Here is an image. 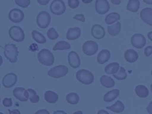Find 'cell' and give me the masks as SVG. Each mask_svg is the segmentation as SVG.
Returning <instances> with one entry per match:
<instances>
[{
	"label": "cell",
	"mask_w": 152,
	"mask_h": 114,
	"mask_svg": "<svg viewBox=\"0 0 152 114\" xmlns=\"http://www.w3.org/2000/svg\"><path fill=\"white\" fill-rule=\"evenodd\" d=\"M53 114H67V113H66L65 111L64 110H55L53 112Z\"/></svg>",
	"instance_id": "cell-44"
},
{
	"label": "cell",
	"mask_w": 152,
	"mask_h": 114,
	"mask_svg": "<svg viewBox=\"0 0 152 114\" xmlns=\"http://www.w3.org/2000/svg\"><path fill=\"white\" fill-rule=\"evenodd\" d=\"M120 20V15L117 12H110L105 17V23L107 24H112Z\"/></svg>",
	"instance_id": "cell-28"
},
{
	"label": "cell",
	"mask_w": 152,
	"mask_h": 114,
	"mask_svg": "<svg viewBox=\"0 0 152 114\" xmlns=\"http://www.w3.org/2000/svg\"><path fill=\"white\" fill-rule=\"evenodd\" d=\"M142 1L148 5L152 4V0H142Z\"/></svg>",
	"instance_id": "cell-48"
},
{
	"label": "cell",
	"mask_w": 152,
	"mask_h": 114,
	"mask_svg": "<svg viewBox=\"0 0 152 114\" xmlns=\"http://www.w3.org/2000/svg\"><path fill=\"white\" fill-rule=\"evenodd\" d=\"M106 109L110 110L114 113H121L125 109L124 104L120 100H117L114 104L111 106H106Z\"/></svg>",
	"instance_id": "cell-22"
},
{
	"label": "cell",
	"mask_w": 152,
	"mask_h": 114,
	"mask_svg": "<svg viewBox=\"0 0 152 114\" xmlns=\"http://www.w3.org/2000/svg\"><path fill=\"white\" fill-rule=\"evenodd\" d=\"M119 69V64L117 62H112L107 65L104 68V71L107 74H115Z\"/></svg>",
	"instance_id": "cell-26"
},
{
	"label": "cell",
	"mask_w": 152,
	"mask_h": 114,
	"mask_svg": "<svg viewBox=\"0 0 152 114\" xmlns=\"http://www.w3.org/2000/svg\"><path fill=\"white\" fill-rule=\"evenodd\" d=\"M108 33L112 36L118 35L121 30V24L120 22H116L115 24L109 26L107 28Z\"/></svg>",
	"instance_id": "cell-25"
},
{
	"label": "cell",
	"mask_w": 152,
	"mask_h": 114,
	"mask_svg": "<svg viewBox=\"0 0 152 114\" xmlns=\"http://www.w3.org/2000/svg\"><path fill=\"white\" fill-rule=\"evenodd\" d=\"M73 18L74 19H75L77 20H78V21H80L81 22H84L85 21V17L83 14H76Z\"/></svg>",
	"instance_id": "cell-39"
},
{
	"label": "cell",
	"mask_w": 152,
	"mask_h": 114,
	"mask_svg": "<svg viewBox=\"0 0 152 114\" xmlns=\"http://www.w3.org/2000/svg\"><path fill=\"white\" fill-rule=\"evenodd\" d=\"M68 72V68L64 65H60L52 68L48 72V75L55 78H59L65 76Z\"/></svg>",
	"instance_id": "cell-5"
},
{
	"label": "cell",
	"mask_w": 152,
	"mask_h": 114,
	"mask_svg": "<svg viewBox=\"0 0 152 114\" xmlns=\"http://www.w3.org/2000/svg\"><path fill=\"white\" fill-rule=\"evenodd\" d=\"M0 114H4L2 112H0Z\"/></svg>",
	"instance_id": "cell-52"
},
{
	"label": "cell",
	"mask_w": 152,
	"mask_h": 114,
	"mask_svg": "<svg viewBox=\"0 0 152 114\" xmlns=\"http://www.w3.org/2000/svg\"><path fill=\"white\" fill-rule=\"evenodd\" d=\"M0 102H1V97H0Z\"/></svg>",
	"instance_id": "cell-55"
},
{
	"label": "cell",
	"mask_w": 152,
	"mask_h": 114,
	"mask_svg": "<svg viewBox=\"0 0 152 114\" xmlns=\"http://www.w3.org/2000/svg\"><path fill=\"white\" fill-rule=\"evenodd\" d=\"M44 98L46 102H47L49 103H55L58 99H59V96L58 94L51 90H48L46 91L45 94H44Z\"/></svg>",
	"instance_id": "cell-20"
},
{
	"label": "cell",
	"mask_w": 152,
	"mask_h": 114,
	"mask_svg": "<svg viewBox=\"0 0 152 114\" xmlns=\"http://www.w3.org/2000/svg\"><path fill=\"white\" fill-rule=\"evenodd\" d=\"M10 38L17 42H23L25 37V34L23 29L17 26L11 27L8 31Z\"/></svg>",
	"instance_id": "cell-4"
},
{
	"label": "cell",
	"mask_w": 152,
	"mask_h": 114,
	"mask_svg": "<svg viewBox=\"0 0 152 114\" xmlns=\"http://www.w3.org/2000/svg\"><path fill=\"white\" fill-rule=\"evenodd\" d=\"M4 55L5 58L11 63H15L17 61L18 55V48L15 45L11 43L5 45L4 48Z\"/></svg>",
	"instance_id": "cell-2"
},
{
	"label": "cell",
	"mask_w": 152,
	"mask_h": 114,
	"mask_svg": "<svg viewBox=\"0 0 152 114\" xmlns=\"http://www.w3.org/2000/svg\"><path fill=\"white\" fill-rule=\"evenodd\" d=\"M151 91H152V84H151Z\"/></svg>",
	"instance_id": "cell-53"
},
{
	"label": "cell",
	"mask_w": 152,
	"mask_h": 114,
	"mask_svg": "<svg viewBox=\"0 0 152 114\" xmlns=\"http://www.w3.org/2000/svg\"><path fill=\"white\" fill-rule=\"evenodd\" d=\"M100 84L106 88H112L115 86V81L109 76L102 75L100 78Z\"/></svg>",
	"instance_id": "cell-24"
},
{
	"label": "cell",
	"mask_w": 152,
	"mask_h": 114,
	"mask_svg": "<svg viewBox=\"0 0 152 114\" xmlns=\"http://www.w3.org/2000/svg\"><path fill=\"white\" fill-rule=\"evenodd\" d=\"M76 78L85 85L91 84L94 81L93 74L87 69H81L76 72Z\"/></svg>",
	"instance_id": "cell-3"
},
{
	"label": "cell",
	"mask_w": 152,
	"mask_h": 114,
	"mask_svg": "<svg viewBox=\"0 0 152 114\" xmlns=\"http://www.w3.org/2000/svg\"><path fill=\"white\" fill-rule=\"evenodd\" d=\"M124 58L127 62L129 63H133L138 59V54L134 49H128L125 52Z\"/></svg>",
	"instance_id": "cell-19"
},
{
	"label": "cell",
	"mask_w": 152,
	"mask_h": 114,
	"mask_svg": "<svg viewBox=\"0 0 152 114\" xmlns=\"http://www.w3.org/2000/svg\"><path fill=\"white\" fill-rule=\"evenodd\" d=\"M131 43L134 47L137 49H141L145 46L146 39L143 34L135 33L131 37Z\"/></svg>",
	"instance_id": "cell-9"
},
{
	"label": "cell",
	"mask_w": 152,
	"mask_h": 114,
	"mask_svg": "<svg viewBox=\"0 0 152 114\" xmlns=\"http://www.w3.org/2000/svg\"><path fill=\"white\" fill-rule=\"evenodd\" d=\"M81 36V29L79 27L69 28L66 34V38L68 40H73L79 38Z\"/></svg>",
	"instance_id": "cell-17"
},
{
	"label": "cell",
	"mask_w": 152,
	"mask_h": 114,
	"mask_svg": "<svg viewBox=\"0 0 152 114\" xmlns=\"http://www.w3.org/2000/svg\"><path fill=\"white\" fill-rule=\"evenodd\" d=\"M8 112H9V114H21L20 110L17 109H13L12 110H8Z\"/></svg>",
	"instance_id": "cell-43"
},
{
	"label": "cell",
	"mask_w": 152,
	"mask_h": 114,
	"mask_svg": "<svg viewBox=\"0 0 152 114\" xmlns=\"http://www.w3.org/2000/svg\"><path fill=\"white\" fill-rule=\"evenodd\" d=\"M152 54V46H148L144 49V55L145 56H150Z\"/></svg>",
	"instance_id": "cell-38"
},
{
	"label": "cell",
	"mask_w": 152,
	"mask_h": 114,
	"mask_svg": "<svg viewBox=\"0 0 152 114\" xmlns=\"http://www.w3.org/2000/svg\"><path fill=\"white\" fill-rule=\"evenodd\" d=\"M146 110H147V112L148 113V114H152V101L147 106Z\"/></svg>",
	"instance_id": "cell-41"
},
{
	"label": "cell",
	"mask_w": 152,
	"mask_h": 114,
	"mask_svg": "<svg viewBox=\"0 0 152 114\" xmlns=\"http://www.w3.org/2000/svg\"><path fill=\"white\" fill-rule=\"evenodd\" d=\"M136 94L141 98H146L149 94L148 88L144 85H138L135 88Z\"/></svg>",
	"instance_id": "cell-23"
},
{
	"label": "cell",
	"mask_w": 152,
	"mask_h": 114,
	"mask_svg": "<svg viewBox=\"0 0 152 114\" xmlns=\"http://www.w3.org/2000/svg\"><path fill=\"white\" fill-rule=\"evenodd\" d=\"M82 50L84 53L86 55L92 56L97 52L98 50V45L94 41L87 40L83 45Z\"/></svg>",
	"instance_id": "cell-8"
},
{
	"label": "cell",
	"mask_w": 152,
	"mask_h": 114,
	"mask_svg": "<svg viewBox=\"0 0 152 114\" xmlns=\"http://www.w3.org/2000/svg\"><path fill=\"white\" fill-rule=\"evenodd\" d=\"M0 88H1V84H0Z\"/></svg>",
	"instance_id": "cell-56"
},
{
	"label": "cell",
	"mask_w": 152,
	"mask_h": 114,
	"mask_svg": "<svg viewBox=\"0 0 152 114\" xmlns=\"http://www.w3.org/2000/svg\"><path fill=\"white\" fill-rule=\"evenodd\" d=\"M68 61L69 65L73 68H77L81 64L80 58L75 51H71L68 55Z\"/></svg>",
	"instance_id": "cell-16"
},
{
	"label": "cell",
	"mask_w": 152,
	"mask_h": 114,
	"mask_svg": "<svg viewBox=\"0 0 152 114\" xmlns=\"http://www.w3.org/2000/svg\"><path fill=\"white\" fill-rule=\"evenodd\" d=\"M110 5L107 0H96L95 9L96 12L101 15L106 14L109 10Z\"/></svg>",
	"instance_id": "cell-12"
},
{
	"label": "cell",
	"mask_w": 152,
	"mask_h": 114,
	"mask_svg": "<svg viewBox=\"0 0 152 114\" xmlns=\"http://www.w3.org/2000/svg\"><path fill=\"white\" fill-rule=\"evenodd\" d=\"M27 90L28 93V95H29L28 99H29L30 102L32 103H37L39 101L40 97H39V95L37 94L36 91L34 90L33 89L30 88H28Z\"/></svg>",
	"instance_id": "cell-32"
},
{
	"label": "cell",
	"mask_w": 152,
	"mask_h": 114,
	"mask_svg": "<svg viewBox=\"0 0 152 114\" xmlns=\"http://www.w3.org/2000/svg\"><path fill=\"white\" fill-rule=\"evenodd\" d=\"M3 62V59H2V57L1 56V55H0V66L2 64Z\"/></svg>",
	"instance_id": "cell-51"
},
{
	"label": "cell",
	"mask_w": 152,
	"mask_h": 114,
	"mask_svg": "<svg viewBox=\"0 0 152 114\" xmlns=\"http://www.w3.org/2000/svg\"><path fill=\"white\" fill-rule=\"evenodd\" d=\"M31 36L33 39L38 43L43 44L46 42L45 37L41 33L36 30H33L31 31Z\"/></svg>",
	"instance_id": "cell-30"
},
{
	"label": "cell",
	"mask_w": 152,
	"mask_h": 114,
	"mask_svg": "<svg viewBox=\"0 0 152 114\" xmlns=\"http://www.w3.org/2000/svg\"><path fill=\"white\" fill-rule=\"evenodd\" d=\"M112 3L114 5H118L119 4H120L121 3V1L122 0H110Z\"/></svg>",
	"instance_id": "cell-45"
},
{
	"label": "cell",
	"mask_w": 152,
	"mask_h": 114,
	"mask_svg": "<svg viewBox=\"0 0 152 114\" xmlns=\"http://www.w3.org/2000/svg\"><path fill=\"white\" fill-rule=\"evenodd\" d=\"M37 1L41 5H46L49 3L50 0H37Z\"/></svg>",
	"instance_id": "cell-42"
},
{
	"label": "cell",
	"mask_w": 152,
	"mask_h": 114,
	"mask_svg": "<svg viewBox=\"0 0 152 114\" xmlns=\"http://www.w3.org/2000/svg\"><path fill=\"white\" fill-rule=\"evenodd\" d=\"M50 15L46 11H40L36 17L37 24L41 28H45L48 27L50 24Z\"/></svg>",
	"instance_id": "cell-6"
},
{
	"label": "cell",
	"mask_w": 152,
	"mask_h": 114,
	"mask_svg": "<svg viewBox=\"0 0 152 114\" xmlns=\"http://www.w3.org/2000/svg\"><path fill=\"white\" fill-rule=\"evenodd\" d=\"M79 0H68V5L72 9L77 8L79 6Z\"/></svg>",
	"instance_id": "cell-36"
},
{
	"label": "cell",
	"mask_w": 152,
	"mask_h": 114,
	"mask_svg": "<svg viewBox=\"0 0 152 114\" xmlns=\"http://www.w3.org/2000/svg\"><path fill=\"white\" fill-rule=\"evenodd\" d=\"M113 76L118 80H124L126 78L127 74L125 69L122 66H119V70L116 74H113Z\"/></svg>",
	"instance_id": "cell-33"
},
{
	"label": "cell",
	"mask_w": 152,
	"mask_h": 114,
	"mask_svg": "<svg viewBox=\"0 0 152 114\" xmlns=\"http://www.w3.org/2000/svg\"><path fill=\"white\" fill-rule=\"evenodd\" d=\"M110 57V52L107 49L102 50L97 55V61L100 64H104L109 61Z\"/></svg>",
	"instance_id": "cell-18"
},
{
	"label": "cell",
	"mask_w": 152,
	"mask_h": 114,
	"mask_svg": "<svg viewBox=\"0 0 152 114\" xmlns=\"http://www.w3.org/2000/svg\"><path fill=\"white\" fill-rule=\"evenodd\" d=\"M13 96L15 99L21 102H27L28 99V93L27 90L23 87H15L12 91Z\"/></svg>",
	"instance_id": "cell-11"
},
{
	"label": "cell",
	"mask_w": 152,
	"mask_h": 114,
	"mask_svg": "<svg viewBox=\"0 0 152 114\" xmlns=\"http://www.w3.org/2000/svg\"><path fill=\"white\" fill-rule=\"evenodd\" d=\"M147 37L149 39V40L152 42V31H150L147 33Z\"/></svg>",
	"instance_id": "cell-47"
},
{
	"label": "cell",
	"mask_w": 152,
	"mask_h": 114,
	"mask_svg": "<svg viewBox=\"0 0 152 114\" xmlns=\"http://www.w3.org/2000/svg\"><path fill=\"white\" fill-rule=\"evenodd\" d=\"M24 18L23 11L18 8H14L10 11L8 13V18L13 23H20Z\"/></svg>",
	"instance_id": "cell-10"
},
{
	"label": "cell",
	"mask_w": 152,
	"mask_h": 114,
	"mask_svg": "<svg viewBox=\"0 0 152 114\" xmlns=\"http://www.w3.org/2000/svg\"><path fill=\"white\" fill-rule=\"evenodd\" d=\"M70 48H71V45L68 42L66 41L61 40L55 43V45L53 48V50H68V49H69Z\"/></svg>",
	"instance_id": "cell-29"
},
{
	"label": "cell",
	"mask_w": 152,
	"mask_h": 114,
	"mask_svg": "<svg viewBox=\"0 0 152 114\" xmlns=\"http://www.w3.org/2000/svg\"><path fill=\"white\" fill-rule=\"evenodd\" d=\"M34 114H50V113L48 110L42 109H40V110H38L37 111H36Z\"/></svg>",
	"instance_id": "cell-40"
},
{
	"label": "cell",
	"mask_w": 152,
	"mask_h": 114,
	"mask_svg": "<svg viewBox=\"0 0 152 114\" xmlns=\"http://www.w3.org/2000/svg\"><path fill=\"white\" fill-rule=\"evenodd\" d=\"M37 58L40 64L45 66H51L54 63L53 53L47 49H43L37 54Z\"/></svg>",
	"instance_id": "cell-1"
},
{
	"label": "cell",
	"mask_w": 152,
	"mask_h": 114,
	"mask_svg": "<svg viewBox=\"0 0 152 114\" xmlns=\"http://www.w3.org/2000/svg\"><path fill=\"white\" fill-rule=\"evenodd\" d=\"M73 114H83V112L81 110H78V111L75 112L74 113H73Z\"/></svg>",
	"instance_id": "cell-50"
},
{
	"label": "cell",
	"mask_w": 152,
	"mask_h": 114,
	"mask_svg": "<svg viewBox=\"0 0 152 114\" xmlns=\"http://www.w3.org/2000/svg\"><path fill=\"white\" fill-rule=\"evenodd\" d=\"M50 10L53 14L61 15L65 12L66 6L62 0H53L50 5Z\"/></svg>",
	"instance_id": "cell-7"
},
{
	"label": "cell",
	"mask_w": 152,
	"mask_h": 114,
	"mask_svg": "<svg viewBox=\"0 0 152 114\" xmlns=\"http://www.w3.org/2000/svg\"><path fill=\"white\" fill-rule=\"evenodd\" d=\"M47 36L48 37L50 40H55L59 37V34L55 29L53 27L50 28L47 31Z\"/></svg>",
	"instance_id": "cell-34"
},
{
	"label": "cell",
	"mask_w": 152,
	"mask_h": 114,
	"mask_svg": "<svg viewBox=\"0 0 152 114\" xmlns=\"http://www.w3.org/2000/svg\"><path fill=\"white\" fill-rule=\"evenodd\" d=\"M66 100L67 102L71 104H77L80 100V97L76 93H69L66 96Z\"/></svg>",
	"instance_id": "cell-31"
},
{
	"label": "cell",
	"mask_w": 152,
	"mask_h": 114,
	"mask_svg": "<svg viewBox=\"0 0 152 114\" xmlns=\"http://www.w3.org/2000/svg\"><path fill=\"white\" fill-rule=\"evenodd\" d=\"M81 1L84 4H89V3L91 2L93 0H81Z\"/></svg>",
	"instance_id": "cell-49"
},
{
	"label": "cell",
	"mask_w": 152,
	"mask_h": 114,
	"mask_svg": "<svg viewBox=\"0 0 152 114\" xmlns=\"http://www.w3.org/2000/svg\"><path fill=\"white\" fill-rule=\"evenodd\" d=\"M17 81V76L15 74L11 72L6 74L2 79V84L5 88H11L14 86Z\"/></svg>",
	"instance_id": "cell-13"
},
{
	"label": "cell",
	"mask_w": 152,
	"mask_h": 114,
	"mask_svg": "<svg viewBox=\"0 0 152 114\" xmlns=\"http://www.w3.org/2000/svg\"><path fill=\"white\" fill-rule=\"evenodd\" d=\"M91 33L93 37L97 40L103 39L106 33L103 27L99 24H94L91 27Z\"/></svg>",
	"instance_id": "cell-15"
},
{
	"label": "cell",
	"mask_w": 152,
	"mask_h": 114,
	"mask_svg": "<svg viewBox=\"0 0 152 114\" xmlns=\"http://www.w3.org/2000/svg\"><path fill=\"white\" fill-rule=\"evenodd\" d=\"M139 0H129L126 5V10L132 12H137L140 8Z\"/></svg>",
	"instance_id": "cell-27"
},
{
	"label": "cell",
	"mask_w": 152,
	"mask_h": 114,
	"mask_svg": "<svg viewBox=\"0 0 152 114\" xmlns=\"http://www.w3.org/2000/svg\"><path fill=\"white\" fill-rule=\"evenodd\" d=\"M97 114H109V113L104 109H100L97 112Z\"/></svg>",
	"instance_id": "cell-46"
},
{
	"label": "cell",
	"mask_w": 152,
	"mask_h": 114,
	"mask_svg": "<svg viewBox=\"0 0 152 114\" xmlns=\"http://www.w3.org/2000/svg\"><path fill=\"white\" fill-rule=\"evenodd\" d=\"M15 4L22 8H27L30 4V0H14Z\"/></svg>",
	"instance_id": "cell-35"
},
{
	"label": "cell",
	"mask_w": 152,
	"mask_h": 114,
	"mask_svg": "<svg viewBox=\"0 0 152 114\" xmlns=\"http://www.w3.org/2000/svg\"><path fill=\"white\" fill-rule=\"evenodd\" d=\"M141 19L147 24L152 26V8L146 7L143 8L140 14Z\"/></svg>",
	"instance_id": "cell-14"
},
{
	"label": "cell",
	"mask_w": 152,
	"mask_h": 114,
	"mask_svg": "<svg viewBox=\"0 0 152 114\" xmlns=\"http://www.w3.org/2000/svg\"><path fill=\"white\" fill-rule=\"evenodd\" d=\"M2 104L5 107H11L12 104V99L11 98H8L5 97L4 99L2 101Z\"/></svg>",
	"instance_id": "cell-37"
},
{
	"label": "cell",
	"mask_w": 152,
	"mask_h": 114,
	"mask_svg": "<svg viewBox=\"0 0 152 114\" xmlns=\"http://www.w3.org/2000/svg\"><path fill=\"white\" fill-rule=\"evenodd\" d=\"M151 75H152V71H151Z\"/></svg>",
	"instance_id": "cell-54"
},
{
	"label": "cell",
	"mask_w": 152,
	"mask_h": 114,
	"mask_svg": "<svg viewBox=\"0 0 152 114\" xmlns=\"http://www.w3.org/2000/svg\"><path fill=\"white\" fill-rule=\"evenodd\" d=\"M119 94V90L118 89H113L110 90L105 93L103 96V100L106 102H111L115 100Z\"/></svg>",
	"instance_id": "cell-21"
}]
</instances>
